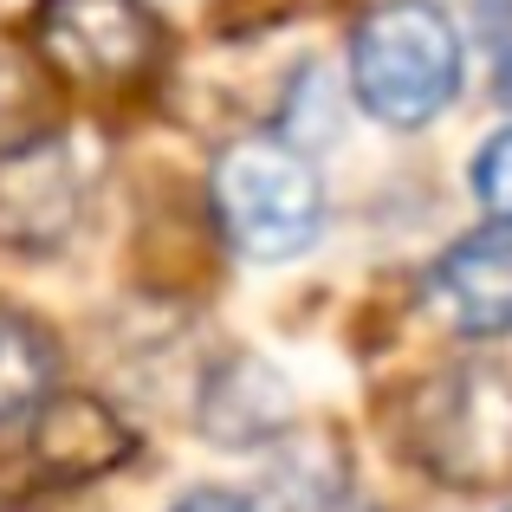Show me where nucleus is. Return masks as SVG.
Masks as SVG:
<instances>
[{
  "mask_svg": "<svg viewBox=\"0 0 512 512\" xmlns=\"http://www.w3.org/2000/svg\"><path fill=\"white\" fill-rule=\"evenodd\" d=\"M163 26L143 0H46L39 7V52L65 78L85 85H130L156 65Z\"/></svg>",
  "mask_w": 512,
  "mask_h": 512,
  "instance_id": "5",
  "label": "nucleus"
},
{
  "mask_svg": "<svg viewBox=\"0 0 512 512\" xmlns=\"http://www.w3.org/2000/svg\"><path fill=\"white\" fill-rule=\"evenodd\" d=\"M435 299H441L454 331H467V338H506L512 331V234L506 227L467 234L441 253Z\"/></svg>",
  "mask_w": 512,
  "mask_h": 512,
  "instance_id": "7",
  "label": "nucleus"
},
{
  "mask_svg": "<svg viewBox=\"0 0 512 512\" xmlns=\"http://www.w3.org/2000/svg\"><path fill=\"white\" fill-rule=\"evenodd\" d=\"M350 78L376 124L422 130L461 91V33L435 0H383L350 33Z\"/></svg>",
  "mask_w": 512,
  "mask_h": 512,
  "instance_id": "1",
  "label": "nucleus"
},
{
  "mask_svg": "<svg viewBox=\"0 0 512 512\" xmlns=\"http://www.w3.org/2000/svg\"><path fill=\"white\" fill-rule=\"evenodd\" d=\"M26 454L52 487H85V480L117 474L137 454V435L111 402L85 396V389H59L26 428Z\"/></svg>",
  "mask_w": 512,
  "mask_h": 512,
  "instance_id": "6",
  "label": "nucleus"
},
{
  "mask_svg": "<svg viewBox=\"0 0 512 512\" xmlns=\"http://www.w3.org/2000/svg\"><path fill=\"white\" fill-rule=\"evenodd\" d=\"M85 214V163L59 130L0 150V247L46 260L78 234Z\"/></svg>",
  "mask_w": 512,
  "mask_h": 512,
  "instance_id": "4",
  "label": "nucleus"
},
{
  "mask_svg": "<svg viewBox=\"0 0 512 512\" xmlns=\"http://www.w3.org/2000/svg\"><path fill=\"white\" fill-rule=\"evenodd\" d=\"M59 396V344L39 318L0 305V428H33V415Z\"/></svg>",
  "mask_w": 512,
  "mask_h": 512,
  "instance_id": "10",
  "label": "nucleus"
},
{
  "mask_svg": "<svg viewBox=\"0 0 512 512\" xmlns=\"http://www.w3.org/2000/svg\"><path fill=\"white\" fill-rule=\"evenodd\" d=\"M39 104H46V91H39V78L26 72L13 52H0V150H13V143H33L46 137V124H39Z\"/></svg>",
  "mask_w": 512,
  "mask_h": 512,
  "instance_id": "11",
  "label": "nucleus"
},
{
  "mask_svg": "<svg viewBox=\"0 0 512 512\" xmlns=\"http://www.w3.org/2000/svg\"><path fill=\"white\" fill-rule=\"evenodd\" d=\"M169 512H253L247 506V493H227V487H195V493H182Z\"/></svg>",
  "mask_w": 512,
  "mask_h": 512,
  "instance_id": "13",
  "label": "nucleus"
},
{
  "mask_svg": "<svg viewBox=\"0 0 512 512\" xmlns=\"http://www.w3.org/2000/svg\"><path fill=\"white\" fill-rule=\"evenodd\" d=\"M409 448L441 487H500L512 480V376L493 363H454L415 389Z\"/></svg>",
  "mask_w": 512,
  "mask_h": 512,
  "instance_id": "2",
  "label": "nucleus"
},
{
  "mask_svg": "<svg viewBox=\"0 0 512 512\" xmlns=\"http://www.w3.org/2000/svg\"><path fill=\"white\" fill-rule=\"evenodd\" d=\"M292 422V383L260 357H227L201 389V435L221 448H266Z\"/></svg>",
  "mask_w": 512,
  "mask_h": 512,
  "instance_id": "8",
  "label": "nucleus"
},
{
  "mask_svg": "<svg viewBox=\"0 0 512 512\" xmlns=\"http://www.w3.org/2000/svg\"><path fill=\"white\" fill-rule=\"evenodd\" d=\"M344 500V454L331 435H286L253 480V512H338Z\"/></svg>",
  "mask_w": 512,
  "mask_h": 512,
  "instance_id": "9",
  "label": "nucleus"
},
{
  "mask_svg": "<svg viewBox=\"0 0 512 512\" xmlns=\"http://www.w3.org/2000/svg\"><path fill=\"white\" fill-rule=\"evenodd\" d=\"M474 195L500 227H512V130L487 137V150L474 156Z\"/></svg>",
  "mask_w": 512,
  "mask_h": 512,
  "instance_id": "12",
  "label": "nucleus"
},
{
  "mask_svg": "<svg viewBox=\"0 0 512 512\" xmlns=\"http://www.w3.org/2000/svg\"><path fill=\"white\" fill-rule=\"evenodd\" d=\"M500 85H506V98H512V52L500 59Z\"/></svg>",
  "mask_w": 512,
  "mask_h": 512,
  "instance_id": "14",
  "label": "nucleus"
},
{
  "mask_svg": "<svg viewBox=\"0 0 512 512\" xmlns=\"http://www.w3.org/2000/svg\"><path fill=\"white\" fill-rule=\"evenodd\" d=\"M214 214L247 260H292L325 227V188L292 143L240 137L214 163Z\"/></svg>",
  "mask_w": 512,
  "mask_h": 512,
  "instance_id": "3",
  "label": "nucleus"
}]
</instances>
